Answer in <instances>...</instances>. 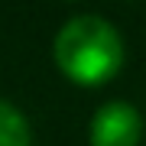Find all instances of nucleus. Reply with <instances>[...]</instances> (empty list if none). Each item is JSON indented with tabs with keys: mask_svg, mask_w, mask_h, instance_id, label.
Returning a JSON list of instances; mask_svg holds the SVG:
<instances>
[{
	"mask_svg": "<svg viewBox=\"0 0 146 146\" xmlns=\"http://www.w3.org/2000/svg\"><path fill=\"white\" fill-rule=\"evenodd\" d=\"M52 55L58 68L68 75V81L84 84V88H98L110 81L123 65V39L107 23L104 16H72L62 29L55 33Z\"/></svg>",
	"mask_w": 146,
	"mask_h": 146,
	"instance_id": "f257e3e1",
	"label": "nucleus"
},
{
	"mask_svg": "<svg viewBox=\"0 0 146 146\" xmlns=\"http://www.w3.org/2000/svg\"><path fill=\"white\" fill-rule=\"evenodd\" d=\"M143 136V117L127 101H107L91 117V146H136Z\"/></svg>",
	"mask_w": 146,
	"mask_h": 146,
	"instance_id": "f03ea898",
	"label": "nucleus"
},
{
	"mask_svg": "<svg viewBox=\"0 0 146 146\" xmlns=\"http://www.w3.org/2000/svg\"><path fill=\"white\" fill-rule=\"evenodd\" d=\"M0 146H29V123L10 101H0Z\"/></svg>",
	"mask_w": 146,
	"mask_h": 146,
	"instance_id": "7ed1b4c3",
	"label": "nucleus"
}]
</instances>
